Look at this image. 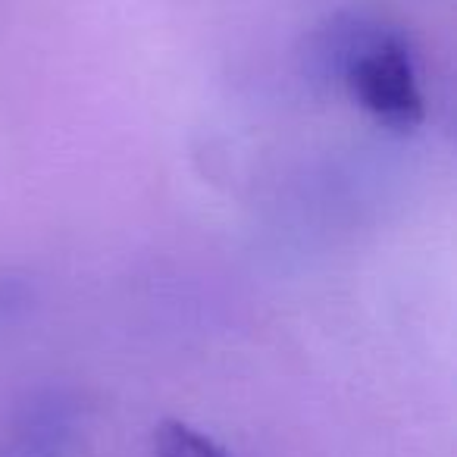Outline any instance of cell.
Returning <instances> with one entry per match:
<instances>
[{"mask_svg":"<svg viewBox=\"0 0 457 457\" xmlns=\"http://www.w3.org/2000/svg\"><path fill=\"white\" fill-rule=\"evenodd\" d=\"M313 60L354 104L392 129L423 120V91L407 38L367 16H338L313 41Z\"/></svg>","mask_w":457,"mask_h":457,"instance_id":"obj_1","label":"cell"},{"mask_svg":"<svg viewBox=\"0 0 457 457\" xmlns=\"http://www.w3.org/2000/svg\"><path fill=\"white\" fill-rule=\"evenodd\" d=\"M154 457H228L220 445L204 432L185 423H163L154 436Z\"/></svg>","mask_w":457,"mask_h":457,"instance_id":"obj_2","label":"cell"}]
</instances>
